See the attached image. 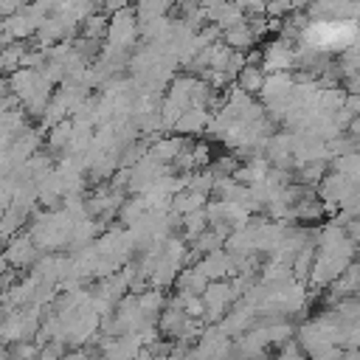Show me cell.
I'll return each mask as SVG.
<instances>
[{"label": "cell", "instance_id": "obj_1", "mask_svg": "<svg viewBox=\"0 0 360 360\" xmlns=\"http://www.w3.org/2000/svg\"><path fill=\"white\" fill-rule=\"evenodd\" d=\"M354 34H357V28L349 20H321L304 31V39H307V45H312L318 51H332V48L352 45Z\"/></svg>", "mask_w": 360, "mask_h": 360}]
</instances>
